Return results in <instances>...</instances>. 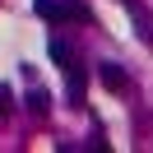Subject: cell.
I'll use <instances>...</instances> for the list:
<instances>
[{
  "label": "cell",
  "mask_w": 153,
  "mask_h": 153,
  "mask_svg": "<svg viewBox=\"0 0 153 153\" xmlns=\"http://www.w3.org/2000/svg\"><path fill=\"white\" fill-rule=\"evenodd\" d=\"M33 10H37V14H42L47 23H70V19H88V14L79 10V5H70V0H37Z\"/></svg>",
  "instance_id": "cell-1"
},
{
  "label": "cell",
  "mask_w": 153,
  "mask_h": 153,
  "mask_svg": "<svg viewBox=\"0 0 153 153\" xmlns=\"http://www.w3.org/2000/svg\"><path fill=\"white\" fill-rule=\"evenodd\" d=\"M125 10H130V19H134V37H139L144 47H153V14L144 10L139 0H125Z\"/></svg>",
  "instance_id": "cell-2"
},
{
  "label": "cell",
  "mask_w": 153,
  "mask_h": 153,
  "mask_svg": "<svg viewBox=\"0 0 153 153\" xmlns=\"http://www.w3.org/2000/svg\"><path fill=\"white\" fill-rule=\"evenodd\" d=\"M97 79H102L107 93H125V88H130V79H125V70L116 65V60H102V65H97Z\"/></svg>",
  "instance_id": "cell-3"
},
{
  "label": "cell",
  "mask_w": 153,
  "mask_h": 153,
  "mask_svg": "<svg viewBox=\"0 0 153 153\" xmlns=\"http://www.w3.org/2000/svg\"><path fill=\"white\" fill-rule=\"evenodd\" d=\"M28 111L33 116H47L51 111V93H47V88H33V93H28Z\"/></svg>",
  "instance_id": "cell-4"
},
{
  "label": "cell",
  "mask_w": 153,
  "mask_h": 153,
  "mask_svg": "<svg viewBox=\"0 0 153 153\" xmlns=\"http://www.w3.org/2000/svg\"><path fill=\"white\" fill-rule=\"evenodd\" d=\"M84 88H88L84 70H79V65H70V97H74V102H84Z\"/></svg>",
  "instance_id": "cell-5"
},
{
  "label": "cell",
  "mask_w": 153,
  "mask_h": 153,
  "mask_svg": "<svg viewBox=\"0 0 153 153\" xmlns=\"http://www.w3.org/2000/svg\"><path fill=\"white\" fill-rule=\"evenodd\" d=\"M51 60H56V65H70V47H65V42H60V37H51Z\"/></svg>",
  "instance_id": "cell-6"
},
{
  "label": "cell",
  "mask_w": 153,
  "mask_h": 153,
  "mask_svg": "<svg viewBox=\"0 0 153 153\" xmlns=\"http://www.w3.org/2000/svg\"><path fill=\"white\" fill-rule=\"evenodd\" d=\"M10 111V88H0V116Z\"/></svg>",
  "instance_id": "cell-7"
}]
</instances>
